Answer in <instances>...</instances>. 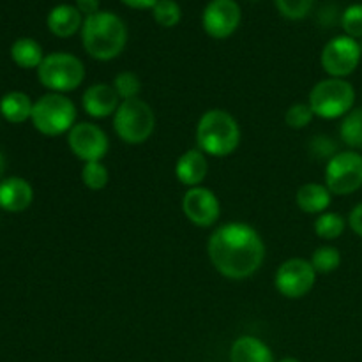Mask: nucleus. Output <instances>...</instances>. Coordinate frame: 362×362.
<instances>
[{
    "mask_svg": "<svg viewBox=\"0 0 362 362\" xmlns=\"http://www.w3.org/2000/svg\"><path fill=\"white\" fill-rule=\"evenodd\" d=\"M356 103V88L343 78H327L318 81L310 94V108L315 117L325 120L343 119L354 110Z\"/></svg>",
    "mask_w": 362,
    "mask_h": 362,
    "instance_id": "4",
    "label": "nucleus"
},
{
    "mask_svg": "<svg viewBox=\"0 0 362 362\" xmlns=\"http://www.w3.org/2000/svg\"><path fill=\"white\" fill-rule=\"evenodd\" d=\"M346 225L349 223L345 221L343 216L336 214V212H324L315 221V233L324 240H334L343 235Z\"/></svg>",
    "mask_w": 362,
    "mask_h": 362,
    "instance_id": "23",
    "label": "nucleus"
},
{
    "mask_svg": "<svg viewBox=\"0 0 362 362\" xmlns=\"http://www.w3.org/2000/svg\"><path fill=\"white\" fill-rule=\"evenodd\" d=\"M240 6L235 0H211L202 16L205 34L212 39H226L239 28Z\"/></svg>",
    "mask_w": 362,
    "mask_h": 362,
    "instance_id": "12",
    "label": "nucleus"
},
{
    "mask_svg": "<svg viewBox=\"0 0 362 362\" xmlns=\"http://www.w3.org/2000/svg\"><path fill=\"white\" fill-rule=\"evenodd\" d=\"M311 265L317 274H331L341 265V253L334 246H320L311 257Z\"/></svg>",
    "mask_w": 362,
    "mask_h": 362,
    "instance_id": "24",
    "label": "nucleus"
},
{
    "mask_svg": "<svg viewBox=\"0 0 362 362\" xmlns=\"http://www.w3.org/2000/svg\"><path fill=\"white\" fill-rule=\"evenodd\" d=\"M240 144V127L235 117L225 110H209L197 126V145L205 156L225 158L233 154Z\"/></svg>",
    "mask_w": 362,
    "mask_h": 362,
    "instance_id": "3",
    "label": "nucleus"
},
{
    "mask_svg": "<svg viewBox=\"0 0 362 362\" xmlns=\"http://www.w3.org/2000/svg\"><path fill=\"white\" fill-rule=\"evenodd\" d=\"M34 103L25 92H9L0 99V113L11 124H21L32 117Z\"/></svg>",
    "mask_w": 362,
    "mask_h": 362,
    "instance_id": "20",
    "label": "nucleus"
},
{
    "mask_svg": "<svg viewBox=\"0 0 362 362\" xmlns=\"http://www.w3.org/2000/svg\"><path fill=\"white\" fill-rule=\"evenodd\" d=\"M30 119L41 134L59 136L73 129L76 120V106L64 94L49 92L34 103Z\"/></svg>",
    "mask_w": 362,
    "mask_h": 362,
    "instance_id": "5",
    "label": "nucleus"
},
{
    "mask_svg": "<svg viewBox=\"0 0 362 362\" xmlns=\"http://www.w3.org/2000/svg\"><path fill=\"white\" fill-rule=\"evenodd\" d=\"M127 42L126 23L110 11L87 16L81 27V45L95 60H113L124 52Z\"/></svg>",
    "mask_w": 362,
    "mask_h": 362,
    "instance_id": "2",
    "label": "nucleus"
},
{
    "mask_svg": "<svg viewBox=\"0 0 362 362\" xmlns=\"http://www.w3.org/2000/svg\"><path fill=\"white\" fill-rule=\"evenodd\" d=\"M339 136L352 151H362V108H354L343 117Z\"/></svg>",
    "mask_w": 362,
    "mask_h": 362,
    "instance_id": "22",
    "label": "nucleus"
},
{
    "mask_svg": "<svg viewBox=\"0 0 362 362\" xmlns=\"http://www.w3.org/2000/svg\"><path fill=\"white\" fill-rule=\"evenodd\" d=\"M120 2L129 6L131 9H152L158 0H120Z\"/></svg>",
    "mask_w": 362,
    "mask_h": 362,
    "instance_id": "33",
    "label": "nucleus"
},
{
    "mask_svg": "<svg viewBox=\"0 0 362 362\" xmlns=\"http://www.w3.org/2000/svg\"><path fill=\"white\" fill-rule=\"evenodd\" d=\"M37 78L57 94L76 90L85 80V66L76 55L66 52L49 53L37 67Z\"/></svg>",
    "mask_w": 362,
    "mask_h": 362,
    "instance_id": "6",
    "label": "nucleus"
},
{
    "mask_svg": "<svg viewBox=\"0 0 362 362\" xmlns=\"http://www.w3.org/2000/svg\"><path fill=\"white\" fill-rule=\"evenodd\" d=\"M152 16H154L156 23L161 27L172 28L182 18V11H180L179 4L175 0H158L156 6L152 7Z\"/></svg>",
    "mask_w": 362,
    "mask_h": 362,
    "instance_id": "26",
    "label": "nucleus"
},
{
    "mask_svg": "<svg viewBox=\"0 0 362 362\" xmlns=\"http://www.w3.org/2000/svg\"><path fill=\"white\" fill-rule=\"evenodd\" d=\"M325 186L332 194L345 197L362 187V154L343 151L332 156L325 166Z\"/></svg>",
    "mask_w": 362,
    "mask_h": 362,
    "instance_id": "8",
    "label": "nucleus"
},
{
    "mask_svg": "<svg viewBox=\"0 0 362 362\" xmlns=\"http://www.w3.org/2000/svg\"><path fill=\"white\" fill-rule=\"evenodd\" d=\"M313 117L315 113L310 108V105H306V103H296V105H292L286 110L285 122L292 129H304L313 120Z\"/></svg>",
    "mask_w": 362,
    "mask_h": 362,
    "instance_id": "30",
    "label": "nucleus"
},
{
    "mask_svg": "<svg viewBox=\"0 0 362 362\" xmlns=\"http://www.w3.org/2000/svg\"><path fill=\"white\" fill-rule=\"evenodd\" d=\"M182 211L193 225L200 226V228H209L219 219L221 204L214 191H211L209 187L197 186L189 187L184 194Z\"/></svg>",
    "mask_w": 362,
    "mask_h": 362,
    "instance_id": "13",
    "label": "nucleus"
},
{
    "mask_svg": "<svg viewBox=\"0 0 362 362\" xmlns=\"http://www.w3.org/2000/svg\"><path fill=\"white\" fill-rule=\"evenodd\" d=\"M349 226L354 230L356 235H359L362 239V202L361 204H357L356 207L352 209V212H350Z\"/></svg>",
    "mask_w": 362,
    "mask_h": 362,
    "instance_id": "31",
    "label": "nucleus"
},
{
    "mask_svg": "<svg viewBox=\"0 0 362 362\" xmlns=\"http://www.w3.org/2000/svg\"><path fill=\"white\" fill-rule=\"evenodd\" d=\"M362 59V48L357 39L349 35L332 37L324 46L320 55L322 67L331 78H343L354 73L359 67Z\"/></svg>",
    "mask_w": 362,
    "mask_h": 362,
    "instance_id": "9",
    "label": "nucleus"
},
{
    "mask_svg": "<svg viewBox=\"0 0 362 362\" xmlns=\"http://www.w3.org/2000/svg\"><path fill=\"white\" fill-rule=\"evenodd\" d=\"M209 173V161L207 156L200 148H189L184 152L175 165V175L180 184L187 187L200 186Z\"/></svg>",
    "mask_w": 362,
    "mask_h": 362,
    "instance_id": "15",
    "label": "nucleus"
},
{
    "mask_svg": "<svg viewBox=\"0 0 362 362\" xmlns=\"http://www.w3.org/2000/svg\"><path fill=\"white\" fill-rule=\"evenodd\" d=\"M115 133L124 144L140 145L151 138L156 127L154 110L144 99H129L122 101L113 115Z\"/></svg>",
    "mask_w": 362,
    "mask_h": 362,
    "instance_id": "7",
    "label": "nucleus"
},
{
    "mask_svg": "<svg viewBox=\"0 0 362 362\" xmlns=\"http://www.w3.org/2000/svg\"><path fill=\"white\" fill-rule=\"evenodd\" d=\"M76 9L83 14L85 18L99 13V0H76Z\"/></svg>",
    "mask_w": 362,
    "mask_h": 362,
    "instance_id": "32",
    "label": "nucleus"
},
{
    "mask_svg": "<svg viewBox=\"0 0 362 362\" xmlns=\"http://www.w3.org/2000/svg\"><path fill=\"white\" fill-rule=\"evenodd\" d=\"M34 200V189L21 177H9L0 182V207L7 212H23Z\"/></svg>",
    "mask_w": 362,
    "mask_h": 362,
    "instance_id": "16",
    "label": "nucleus"
},
{
    "mask_svg": "<svg viewBox=\"0 0 362 362\" xmlns=\"http://www.w3.org/2000/svg\"><path fill=\"white\" fill-rule=\"evenodd\" d=\"M110 173L108 168L103 165L101 161L85 163L83 170H81V182L92 191H101L108 186Z\"/></svg>",
    "mask_w": 362,
    "mask_h": 362,
    "instance_id": "25",
    "label": "nucleus"
},
{
    "mask_svg": "<svg viewBox=\"0 0 362 362\" xmlns=\"http://www.w3.org/2000/svg\"><path fill=\"white\" fill-rule=\"evenodd\" d=\"M11 57H13L14 64L23 69H37L45 59L41 45L30 37L16 39L11 46Z\"/></svg>",
    "mask_w": 362,
    "mask_h": 362,
    "instance_id": "21",
    "label": "nucleus"
},
{
    "mask_svg": "<svg viewBox=\"0 0 362 362\" xmlns=\"http://www.w3.org/2000/svg\"><path fill=\"white\" fill-rule=\"evenodd\" d=\"M279 362H300V361H297V359H293V357H286V359H281Z\"/></svg>",
    "mask_w": 362,
    "mask_h": 362,
    "instance_id": "35",
    "label": "nucleus"
},
{
    "mask_svg": "<svg viewBox=\"0 0 362 362\" xmlns=\"http://www.w3.org/2000/svg\"><path fill=\"white\" fill-rule=\"evenodd\" d=\"M207 253L219 274L228 279H246L264 264L265 244L260 233L246 223H226L214 230Z\"/></svg>",
    "mask_w": 362,
    "mask_h": 362,
    "instance_id": "1",
    "label": "nucleus"
},
{
    "mask_svg": "<svg viewBox=\"0 0 362 362\" xmlns=\"http://www.w3.org/2000/svg\"><path fill=\"white\" fill-rule=\"evenodd\" d=\"M232 362H274L271 349L262 339L253 336H240L230 350Z\"/></svg>",
    "mask_w": 362,
    "mask_h": 362,
    "instance_id": "19",
    "label": "nucleus"
},
{
    "mask_svg": "<svg viewBox=\"0 0 362 362\" xmlns=\"http://www.w3.org/2000/svg\"><path fill=\"white\" fill-rule=\"evenodd\" d=\"M4 172H6V159H4V154L0 152V179H2Z\"/></svg>",
    "mask_w": 362,
    "mask_h": 362,
    "instance_id": "34",
    "label": "nucleus"
},
{
    "mask_svg": "<svg viewBox=\"0 0 362 362\" xmlns=\"http://www.w3.org/2000/svg\"><path fill=\"white\" fill-rule=\"evenodd\" d=\"M46 23L49 32L57 37H71L83 27V14L76 9V6L60 4L49 11Z\"/></svg>",
    "mask_w": 362,
    "mask_h": 362,
    "instance_id": "17",
    "label": "nucleus"
},
{
    "mask_svg": "<svg viewBox=\"0 0 362 362\" xmlns=\"http://www.w3.org/2000/svg\"><path fill=\"white\" fill-rule=\"evenodd\" d=\"M317 281V271L304 258H290L276 271V290L286 299H300L308 296Z\"/></svg>",
    "mask_w": 362,
    "mask_h": 362,
    "instance_id": "10",
    "label": "nucleus"
},
{
    "mask_svg": "<svg viewBox=\"0 0 362 362\" xmlns=\"http://www.w3.org/2000/svg\"><path fill=\"white\" fill-rule=\"evenodd\" d=\"M113 88H115L117 95L120 98V101H129V99H136L138 94L141 90V81L131 71H122L115 76L113 80Z\"/></svg>",
    "mask_w": 362,
    "mask_h": 362,
    "instance_id": "27",
    "label": "nucleus"
},
{
    "mask_svg": "<svg viewBox=\"0 0 362 362\" xmlns=\"http://www.w3.org/2000/svg\"><path fill=\"white\" fill-rule=\"evenodd\" d=\"M341 27L349 37H362V4H352L350 7H346L341 16Z\"/></svg>",
    "mask_w": 362,
    "mask_h": 362,
    "instance_id": "29",
    "label": "nucleus"
},
{
    "mask_svg": "<svg viewBox=\"0 0 362 362\" xmlns=\"http://www.w3.org/2000/svg\"><path fill=\"white\" fill-rule=\"evenodd\" d=\"M281 16L288 20H303L310 14L315 0H274Z\"/></svg>",
    "mask_w": 362,
    "mask_h": 362,
    "instance_id": "28",
    "label": "nucleus"
},
{
    "mask_svg": "<svg viewBox=\"0 0 362 362\" xmlns=\"http://www.w3.org/2000/svg\"><path fill=\"white\" fill-rule=\"evenodd\" d=\"M67 145L78 159L85 163L103 161L108 154L110 141L105 131L92 122H78L67 133Z\"/></svg>",
    "mask_w": 362,
    "mask_h": 362,
    "instance_id": "11",
    "label": "nucleus"
},
{
    "mask_svg": "<svg viewBox=\"0 0 362 362\" xmlns=\"http://www.w3.org/2000/svg\"><path fill=\"white\" fill-rule=\"evenodd\" d=\"M120 98L117 95L115 88L110 83H94L83 92L81 105L87 115L94 119H106L110 115H115L117 108L120 106Z\"/></svg>",
    "mask_w": 362,
    "mask_h": 362,
    "instance_id": "14",
    "label": "nucleus"
},
{
    "mask_svg": "<svg viewBox=\"0 0 362 362\" xmlns=\"http://www.w3.org/2000/svg\"><path fill=\"white\" fill-rule=\"evenodd\" d=\"M332 200V193L327 186L317 182H308L297 189L296 202L299 209L306 214H324Z\"/></svg>",
    "mask_w": 362,
    "mask_h": 362,
    "instance_id": "18",
    "label": "nucleus"
}]
</instances>
